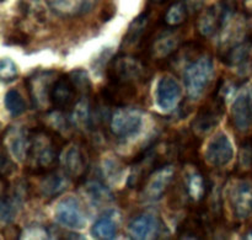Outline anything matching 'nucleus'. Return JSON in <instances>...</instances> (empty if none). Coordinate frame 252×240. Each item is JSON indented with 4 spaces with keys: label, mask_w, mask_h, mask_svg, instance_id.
<instances>
[{
    "label": "nucleus",
    "mask_w": 252,
    "mask_h": 240,
    "mask_svg": "<svg viewBox=\"0 0 252 240\" xmlns=\"http://www.w3.org/2000/svg\"><path fill=\"white\" fill-rule=\"evenodd\" d=\"M31 130V144L26 158L27 169L33 175H42L58 168L62 150L66 144L63 136L46 126H37Z\"/></svg>",
    "instance_id": "nucleus-1"
},
{
    "label": "nucleus",
    "mask_w": 252,
    "mask_h": 240,
    "mask_svg": "<svg viewBox=\"0 0 252 240\" xmlns=\"http://www.w3.org/2000/svg\"><path fill=\"white\" fill-rule=\"evenodd\" d=\"M213 59L209 56L197 57L187 64L184 70V81L189 99H199L213 79Z\"/></svg>",
    "instance_id": "nucleus-2"
},
{
    "label": "nucleus",
    "mask_w": 252,
    "mask_h": 240,
    "mask_svg": "<svg viewBox=\"0 0 252 240\" xmlns=\"http://www.w3.org/2000/svg\"><path fill=\"white\" fill-rule=\"evenodd\" d=\"M226 101L217 91L212 95L208 103H204L191 123L192 132L196 137L208 136L219 125L225 112Z\"/></svg>",
    "instance_id": "nucleus-3"
},
{
    "label": "nucleus",
    "mask_w": 252,
    "mask_h": 240,
    "mask_svg": "<svg viewBox=\"0 0 252 240\" xmlns=\"http://www.w3.org/2000/svg\"><path fill=\"white\" fill-rule=\"evenodd\" d=\"M107 75L110 81L120 83H132L145 81V66L130 56H117L111 61L107 67Z\"/></svg>",
    "instance_id": "nucleus-4"
},
{
    "label": "nucleus",
    "mask_w": 252,
    "mask_h": 240,
    "mask_svg": "<svg viewBox=\"0 0 252 240\" xmlns=\"http://www.w3.org/2000/svg\"><path fill=\"white\" fill-rule=\"evenodd\" d=\"M83 98L70 73L62 74L54 80L51 90V105L54 110L71 112L78 101Z\"/></svg>",
    "instance_id": "nucleus-5"
},
{
    "label": "nucleus",
    "mask_w": 252,
    "mask_h": 240,
    "mask_svg": "<svg viewBox=\"0 0 252 240\" xmlns=\"http://www.w3.org/2000/svg\"><path fill=\"white\" fill-rule=\"evenodd\" d=\"M56 70H37L26 78L30 98L36 108L44 110L51 103V90L58 76Z\"/></svg>",
    "instance_id": "nucleus-6"
},
{
    "label": "nucleus",
    "mask_w": 252,
    "mask_h": 240,
    "mask_svg": "<svg viewBox=\"0 0 252 240\" xmlns=\"http://www.w3.org/2000/svg\"><path fill=\"white\" fill-rule=\"evenodd\" d=\"M143 123V113L139 108L122 106L113 112L110 128L115 136L128 138L139 132Z\"/></svg>",
    "instance_id": "nucleus-7"
},
{
    "label": "nucleus",
    "mask_w": 252,
    "mask_h": 240,
    "mask_svg": "<svg viewBox=\"0 0 252 240\" xmlns=\"http://www.w3.org/2000/svg\"><path fill=\"white\" fill-rule=\"evenodd\" d=\"M56 221L61 226L70 229H84L86 227V212L76 197L69 196L57 205Z\"/></svg>",
    "instance_id": "nucleus-8"
},
{
    "label": "nucleus",
    "mask_w": 252,
    "mask_h": 240,
    "mask_svg": "<svg viewBox=\"0 0 252 240\" xmlns=\"http://www.w3.org/2000/svg\"><path fill=\"white\" fill-rule=\"evenodd\" d=\"M182 98V88L176 78L171 75H164L158 83L157 105L164 112H170L179 106Z\"/></svg>",
    "instance_id": "nucleus-9"
},
{
    "label": "nucleus",
    "mask_w": 252,
    "mask_h": 240,
    "mask_svg": "<svg viewBox=\"0 0 252 240\" xmlns=\"http://www.w3.org/2000/svg\"><path fill=\"white\" fill-rule=\"evenodd\" d=\"M234 158V149L228 136L223 132L217 133L209 140L206 149V160L212 167L220 168L229 164Z\"/></svg>",
    "instance_id": "nucleus-10"
},
{
    "label": "nucleus",
    "mask_w": 252,
    "mask_h": 240,
    "mask_svg": "<svg viewBox=\"0 0 252 240\" xmlns=\"http://www.w3.org/2000/svg\"><path fill=\"white\" fill-rule=\"evenodd\" d=\"M62 165L70 180L81 182L89 172V164L85 154L78 145H70L62 157Z\"/></svg>",
    "instance_id": "nucleus-11"
},
{
    "label": "nucleus",
    "mask_w": 252,
    "mask_h": 240,
    "mask_svg": "<svg viewBox=\"0 0 252 240\" xmlns=\"http://www.w3.org/2000/svg\"><path fill=\"white\" fill-rule=\"evenodd\" d=\"M162 223L155 214L143 213L135 217L128 226V233L132 239H154L161 236Z\"/></svg>",
    "instance_id": "nucleus-12"
},
{
    "label": "nucleus",
    "mask_w": 252,
    "mask_h": 240,
    "mask_svg": "<svg viewBox=\"0 0 252 240\" xmlns=\"http://www.w3.org/2000/svg\"><path fill=\"white\" fill-rule=\"evenodd\" d=\"M175 169L171 165H162L155 170L144 185V195L149 201H158L164 196L174 179Z\"/></svg>",
    "instance_id": "nucleus-13"
},
{
    "label": "nucleus",
    "mask_w": 252,
    "mask_h": 240,
    "mask_svg": "<svg viewBox=\"0 0 252 240\" xmlns=\"http://www.w3.org/2000/svg\"><path fill=\"white\" fill-rule=\"evenodd\" d=\"M138 91L134 84L132 83H120V81H110L107 86L102 89V100L106 105L128 106V103L134 100Z\"/></svg>",
    "instance_id": "nucleus-14"
},
{
    "label": "nucleus",
    "mask_w": 252,
    "mask_h": 240,
    "mask_svg": "<svg viewBox=\"0 0 252 240\" xmlns=\"http://www.w3.org/2000/svg\"><path fill=\"white\" fill-rule=\"evenodd\" d=\"M230 206L238 218L245 219L252 214V185L239 181L230 190Z\"/></svg>",
    "instance_id": "nucleus-15"
},
{
    "label": "nucleus",
    "mask_w": 252,
    "mask_h": 240,
    "mask_svg": "<svg viewBox=\"0 0 252 240\" xmlns=\"http://www.w3.org/2000/svg\"><path fill=\"white\" fill-rule=\"evenodd\" d=\"M27 194H29L27 186L24 181H19V184L12 189L11 192H10L9 189V194H6V191H2L0 214H1V221L4 223L9 224L10 222L14 221L17 211L26 200Z\"/></svg>",
    "instance_id": "nucleus-16"
},
{
    "label": "nucleus",
    "mask_w": 252,
    "mask_h": 240,
    "mask_svg": "<svg viewBox=\"0 0 252 240\" xmlns=\"http://www.w3.org/2000/svg\"><path fill=\"white\" fill-rule=\"evenodd\" d=\"M231 121L240 132H248L252 126V103L248 90L236 96L231 106Z\"/></svg>",
    "instance_id": "nucleus-17"
},
{
    "label": "nucleus",
    "mask_w": 252,
    "mask_h": 240,
    "mask_svg": "<svg viewBox=\"0 0 252 240\" xmlns=\"http://www.w3.org/2000/svg\"><path fill=\"white\" fill-rule=\"evenodd\" d=\"M181 34L174 30L164 31L158 34L150 44V54L158 59L167 58L179 49Z\"/></svg>",
    "instance_id": "nucleus-18"
},
{
    "label": "nucleus",
    "mask_w": 252,
    "mask_h": 240,
    "mask_svg": "<svg viewBox=\"0 0 252 240\" xmlns=\"http://www.w3.org/2000/svg\"><path fill=\"white\" fill-rule=\"evenodd\" d=\"M97 0H48L52 11L62 17H75L91 11Z\"/></svg>",
    "instance_id": "nucleus-19"
},
{
    "label": "nucleus",
    "mask_w": 252,
    "mask_h": 240,
    "mask_svg": "<svg viewBox=\"0 0 252 240\" xmlns=\"http://www.w3.org/2000/svg\"><path fill=\"white\" fill-rule=\"evenodd\" d=\"M224 12L221 4L219 6H209L199 15L197 27L202 36L204 37H213L218 32H220L221 26H223Z\"/></svg>",
    "instance_id": "nucleus-20"
},
{
    "label": "nucleus",
    "mask_w": 252,
    "mask_h": 240,
    "mask_svg": "<svg viewBox=\"0 0 252 240\" xmlns=\"http://www.w3.org/2000/svg\"><path fill=\"white\" fill-rule=\"evenodd\" d=\"M9 148L11 154L20 162H26L31 144V130L26 127H9Z\"/></svg>",
    "instance_id": "nucleus-21"
},
{
    "label": "nucleus",
    "mask_w": 252,
    "mask_h": 240,
    "mask_svg": "<svg viewBox=\"0 0 252 240\" xmlns=\"http://www.w3.org/2000/svg\"><path fill=\"white\" fill-rule=\"evenodd\" d=\"M69 180L70 177L65 174V171H58V170H53L47 174L43 175L42 181L39 184V192L46 199H54V197L59 196L62 192L66 190L69 185Z\"/></svg>",
    "instance_id": "nucleus-22"
},
{
    "label": "nucleus",
    "mask_w": 252,
    "mask_h": 240,
    "mask_svg": "<svg viewBox=\"0 0 252 240\" xmlns=\"http://www.w3.org/2000/svg\"><path fill=\"white\" fill-rule=\"evenodd\" d=\"M252 51V34L244 41L229 47L221 53V61L228 67H240L248 62Z\"/></svg>",
    "instance_id": "nucleus-23"
},
{
    "label": "nucleus",
    "mask_w": 252,
    "mask_h": 240,
    "mask_svg": "<svg viewBox=\"0 0 252 240\" xmlns=\"http://www.w3.org/2000/svg\"><path fill=\"white\" fill-rule=\"evenodd\" d=\"M149 21H150V12L144 11L139 15V16L135 17L132 21V24L129 25L127 30V34H125V38H123L122 47L125 46H132V44L138 43V42L145 41V34L148 32V27H149Z\"/></svg>",
    "instance_id": "nucleus-24"
},
{
    "label": "nucleus",
    "mask_w": 252,
    "mask_h": 240,
    "mask_svg": "<svg viewBox=\"0 0 252 240\" xmlns=\"http://www.w3.org/2000/svg\"><path fill=\"white\" fill-rule=\"evenodd\" d=\"M84 194L88 197L89 201L94 204V206H105L113 201L112 192L108 190L105 184L98 180H93L85 185Z\"/></svg>",
    "instance_id": "nucleus-25"
},
{
    "label": "nucleus",
    "mask_w": 252,
    "mask_h": 240,
    "mask_svg": "<svg viewBox=\"0 0 252 240\" xmlns=\"http://www.w3.org/2000/svg\"><path fill=\"white\" fill-rule=\"evenodd\" d=\"M94 238L101 240H110L117 236V223L113 219L112 214H103L96 221L91 228Z\"/></svg>",
    "instance_id": "nucleus-26"
},
{
    "label": "nucleus",
    "mask_w": 252,
    "mask_h": 240,
    "mask_svg": "<svg viewBox=\"0 0 252 240\" xmlns=\"http://www.w3.org/2000/svg\"><path fill=\"white\" fill-rule=\"evenodd\" d=\"M186 190L187 195L191 197L193 201L199 202L207 196V182L204 180L203 175L199 174V172H192L189 175L186 182Z\"/></svg>",
    "instance_id": "nucleus-27"
},
{
    "label": "nucleus",
    "mask_w": 252,
    "mask_h": 240,
    "mask_svg": "<svg viewBox=\"0 0 252 240\" xmlns=\"http://www.w3.org/2000/svg\"><path fill=\"white\" fill-rule=\"evenodd\" d=\"M187 10L189 6L185 1H175L171 6L167 9L164 15V22L169 27L181 26L187 20Z\"/></svg>",
    "instance_id": "nucleus-28"
},
{
    "label": "nucleus",
    "mask_w": 252,
    "mask_h": 240,
    "mask_svg": "<svg viewBox=\"0 0 252 240\" xmlns=\"http://www.w3.org/2000/svg\"><path fill=\"white\" fill-rule=\"evenodd\" d=\"M4 103L5 108L11 115V117L21 116L27 110L26 101H25V99L22 98V95L16 89H10V90H7V93L5 94Z\"/></svg>",
    "instance_id": "nucleus-29"
},
{
    "label": "nucleus",
    "mask_w": 252,
    "mask_h": 240,
    "mask_svg": "<svg viewBox=\"0 0 252 240\" xmlns=\"http://www.w3.org/2000/svg\"><path fill=\"white\" fill-rule=\"evenodd\" d=\"M102 171L108 181H116V180L120 179L121 174L123 171V167L116 159L107 158L102 163Z\"/></svg>",
    "instance_id": "nucleus-30"
},
{
    "label": "nucleus",
    "mask_w": 252,
    "mask_h": 240,
    "mask_svg": "<svg viewBox=\"0 0 252 240\" xmlns=\"http://www.w3.org/2000/svg\"><path fill=\"white\" fill-rule=\"evenodd\" d=\"M71 78H73L74 83L78 86L79 91L81 93V95L86 96L90 95L91 93V81L89 79L88 73H86L84 69H75L70 73Z\"/></svg>",
    "instance_id": "nucleus-31"
},
{
    "label": "nucleus",
    "mask_w": 252,
    "mask_h": 240,
    "mask_svg": "<svg viewBox=\"0 0 252 240\" xmlns=\"http://www.w3.org/2000/svg\"><path fill=\"white\" fill-rule=\"evenodd\" d=\"M239 167L243 170L252 169V137L243 142L239 153Z\"/></svg>",
    "instance_id": "nucleus-32"
},
{
    "label": "nucleus",
    "mask_w": 252,
    "mask_h": 240,
    "mask_svg": "<svg viewBox=\"0 0 252 240\" xmlns=\"http://www.w3.org/2000/svg\"><path fill=\"white\" fill-rule=\"evenodd\" d=\"M19 76V70L10 58H2L0 63V78L4 83H11Z\"/></svg>",
    "instance_id": "nucleus-33"
},
{
    "label": "nucleus",
    "mask_w": 252,
    "mask_h": 240,
    "mask_svg": "<svg viewBox=\"0 0 252 240\" xmlns=\"http://www.w3.org/2000/svg\"><path fill=\"white\" fill-rule=\"evenodd\" d=\"M7 152L5 149V144H2L1 148V172L2 176H6V175H11L12 172L16 170V165L11 162L10 157H7Z\"/></svg>",
    "instance_id": "nucleus-34"
},
{
    "label": "nucleus",
    "mask_w": 252,
    "mask_h": 240,
    "mask_svg": "<svg viewBox=\"0 0 252 240\" xmlns=\"http://www.w3.org/2000/svg\"><path fill=\"white\" fill-rule=\"evenodd\" d=\"M29 36H27L26 34H24L22 31L14 32V34H11L9 37H6V39H5V43L14 44V46H26V44H29Z\"/></svg>",
    "instance_id": "nucleus-35"
},
{
    "label": "nucleus",
    "mask_w": 252,
    "mask_h": 240,
    "mask_svg": "<svg viewBox=\"0 0 252 240\" xmlns=\"http://www.w3.org/2000/svg\"><path fill=\"white\" fill-rule=\"evenodd\" d=\"M185 2L187 4V6L192 10V11H197L202 7L203 5V0H185Z\"/></svg>",
    "instance_id": "nucleus-36"
},
{
    "label": "nucleus",
    "mask_w": 252,
    "mask_h": 240,
    "mask_svg": "<svg viewBox=\"0 0 252 240\" xmlns=\"http://www.w3.org/2000/svg\"><path fill=\"white\" fill-rule=\"evenodd\" d=\"M244 9H245L246 14L252 16V0H243Z\"/></svg>",
    "instance_id": "nucleus-37"
},
{
    "label": "nucleus",
    "mask_w": 252,
    "mask_h": 240,
    "mask_svg": "<svg viewBox=\"0 0 252 240\" xmlns=\"http://www.w3.org/2000/svg\"><path fill=\"white\" fill-rule=\"evenodd\" d=\"M245 238H246V239H252V231H251V232H249L248 236H246Z\"/></svg>",
    "instance_id": "nucleus-38"
},
{
    "label": "nucleus",
    "mask_w": 252,
    "mask_h": 240,
    "mask_svg": "<svg viewBox=\"0 0 252 240\" xmlns=\"http://www.w3.org/2000/svg\"><path fill=\"white\" fill-rule=\"evenodd\" d=\"M154 1H164V0H154Z\"/></svg>",
    "instance_id": "nucleus-39"
},
{
    "label": "nucleus",
    "mask_w": 252,
    "mask_h": 240,
    "mask_svg": "<svg viewBox=\"0 0 252 240\" xmlns=\"http://www.w3.org/2000/svg\"><path fill=\"white\" fill-rule=\"evenodd\" d=\"M1 1H5V0H1Z\"/></svg>",
    "instance_id": "nucleus-40"
}]
</instances>
